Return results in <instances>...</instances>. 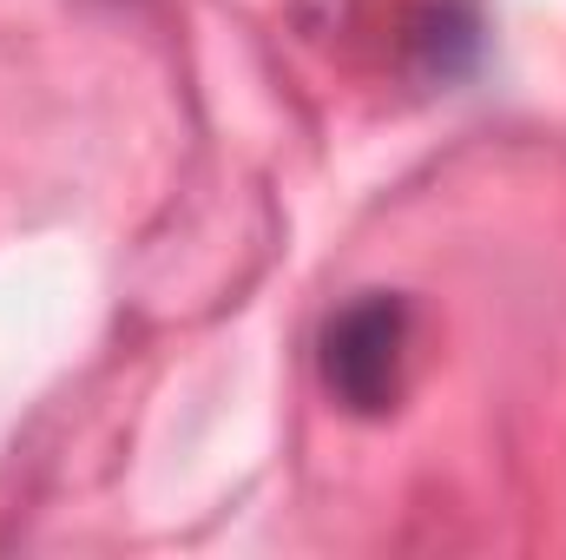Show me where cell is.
Segmentation results:
<instances>
[{
	"instance_id": "6da1fadb",
	"label": "cell",
	"mask_w": 566,
	"mask_h": 560,
	"mask_svg": "<svg viewBox=\"0 0 566 560\" xmlns=\"http://www.w3.org/2000/svg\"><path fill=\"white\" fill-rule=\"evenodd\" d=\"M409 343H416L409 297H396V290L349 297L316 336V376H323L329 403L349 409V416H389L402 403Z\"/></svg>"
},
{
	"instance_id": "7a4b0ae2",
	"label": "cell",
	"mask_w": 566,
	"mask_h": 560,
	"mask_svg": "<svg viewBox=\"0 0 566 560\" xmlns=\"http://www.w3.org/2000/svg\"><path fill=\"white\" fill-rule=\"evenodd\" d=\"M488 27H481V0H409L402 13V66L422 86H454L481 66Z\"/></svg>"
}]
</instances>
